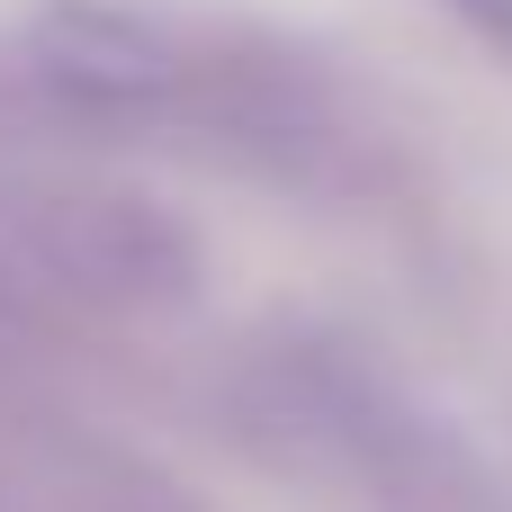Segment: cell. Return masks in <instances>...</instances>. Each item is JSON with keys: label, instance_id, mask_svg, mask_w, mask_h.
I'll return each instance as SVG.
<instances>
[{"label": "cell", "instance_id": "cell-1", "mask_svg": "<svg viewBox=\"0 0 512 512\" xmlns=\"http://www.w3.org/2000/svg\"><path fill=\"white\" fill-rule=\"evenodd\" d=\"M0 81L36 99L45 117L81 126H153L261 171H306L315 153L342 144L333 81L243 27L171 18V9H126V0H54L0 45Z\"/></svg>", "mask_w": 512, "mask_h": 512}, {"label": "cell", "instance_id": "cell-2", "mask_svg": "<svg viewBox=\"0 0 512 512\" xmlns=\"http://www.w3.org/2000/svg\"><path fill=\"white\" fill-rule=\"evenodd\" d=\"M0 279L81 297V306L162 297V288H180V234L126 189L0 153Z\"/></svg>", "mask_w": 512, "mask_h": 512}, {"label": "cell", "instance_id": "cell-3", "mask_svg": "<svg viewBox=\"0 0 512 512\" xmlns=\"http://www.w3.org/2000/svg\"><path fill=\"white\" fill-rule=\"evenodd\" d=\"M342 432H351V450H360L387 512H512L504 477L405 405H378V396L342 387Z\"/></svg>", "mask_w": 512, "mask_h": 512}, {"label": "cell", "instance_id": "cell-4", "mask_svg": "<svg viewBox=\"0 0 512 512\" xmlns=\"http://www.w3.org/2000/svg\"><path fill=\"white\" fill-rule=\"evenodd\" d=\"M450 9H459V18H477L486 36H504V45H512V0H450Z\"/></svg>", "mask_w": 512, "mask_h": 512}]
</instances>
